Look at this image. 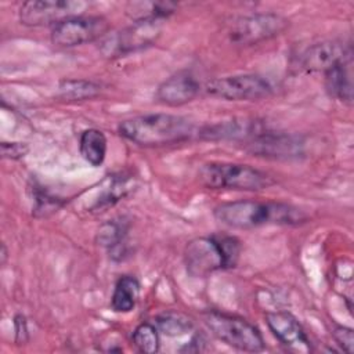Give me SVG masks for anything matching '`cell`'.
<instances>
[{
    "label": "cell",
    "mask_w": 354,
    "mask_h": 354,
    "mask_svg": "<svg viewBox=\"0 0 354 354\" xmlns=\"http://www.w3.org/2000/svg\"><path fill=\"white\" fill-rule=\"evenodd\" d=\"M213 214L221 224L238 230H252L263 225H297L307 220L303 210L289 203L254 199L224 202L214 207Z\"/></svg>",
    "instance_id": "cell-1"
},
{
    "label": "cell",
    "mask_w": 354,
    "mask_h": 354,
    "mask_svg": "<svg viewBox=\"0 0 354 354\" xmlns=\"http://www.w3.org/2000/svg\"><path fill=\"white\" fill-rule=\"evenodd\" d=\"M118 131L136 145L163 147L189 140L195 133V124L180 115L145 113L122 120Z\"/></svg>",
    "instance_id": "cell-2"
},
{
    "label": "cell",
    "mask_w": 354,
    "mask_h": 354,
    "mask_svg": "<svg viewBox=\"0 0 354 354\" xmlns=\"http://www.w3.org/2000/svg\"><path fill=\"white\" fill-rule=\"evenodd\" d=\"M239 254L241 242L235 236H199L187 243L184 264L191 277L206 278L218 270L235 267Z\"/></svg>",
    "instance_id": "cell-3"
},
{
    "label": "cell",
    "mask_w": 354,
    "mask_h": 354,
    "mask_svg": "<svg viewBox=\"0 0 354 354\" xmlns=\"http://www.w3.org/2000/svg\"><path fill=\"white\" fill-rule=\"evenodd\" d=\"M199 183L210 189L261 191L274 185V178L250 165L231 162H209L198 171Z\"/></svg>",
    "instance_id": "cell-4"
},
{
    "label": "cell",
    "mask_w": 354,
    "mask_h": 354,
    "mask_svg": "<svg viewBox=\"0 0 354 354\" xmlns=\"http://www.w3.org/2000/svg\"><path fill=\"white\" fill-rule=\"evenodd\" d=\"M202 319L212 335L230 347L246 353H259L266 348L260 329L239 315L207 310L202 314Z\"/></svg>",
    "instance_id": "cell-5"
},
{
    "label": "cell",
    "mask_w": 354,
    "mask_h": 354,
    "mask_svg": "<svg viewBox=\"0 0 354 354\" xmlns=\"http://www.w3.org/2000/svg\"><path fill=\"white\" fill-rule=\"evenodd\" d=\"M289 21L275 12H256L235 18L227 30L230 41L253 46L274 39L286 30Z\"/></svg>",
    "instance_id": "cell-6"
},
{
    "label": "cell",
    "mask_w": 354,
    "mask_h": 354,
    "mask_svg": "<svg viewBox=\"0 0 354 354\" xmlns=\"http://www.w3.org/2000/svg\"><path fill=\"white\" fill-rule=\"evenodd\" d=\"M111 25L105 17L79 14L54 25L50 39L54 46L69 48L104 39Z\"/></svg>",
    "instance_id": "cell-7"
},
{
    "label": "cell",
    "mask_w": 354,
    "mask_h": 354,
    "mask_svg": "<svg viewBox=\"0 0 354 354\" xmlns=\"http://www.w3.org/2000/svg\"><path fill=\"white\" fill-rule=\"evenodd\" d=\"M205 90L212 97L227 101H257L272 94L271 83L254 73H241L212 79Z\"/></svg>",
    "instance_id": "cell-8"
},
{
    "label": "cell",
    "mask_w": 354,
    "mask_h": 354,
    "mask_svg": "<svg viewBox=\"0 0 354 354\" xmlns=\"http://www.w3.org/2000/svg\"><path fill=\"white\" fill-rule=\"evenodd\" d=\"M86 3L69 0H29L19 7L18 18L25 26L57 25L61 21L79 15L86 8Z\"/></svg>",
    "instance_id": "cell-9"
},
{
    "label": "cell",
    "mask_w": 354,
    "mask_h": 354,
    "mask_svg": "<svg viewBox=\"0 0 354 354\" xmlns=\"http://www.w3.org/2000/svg\"><path fill=\"white\" fill-rule=\"evenodd\" d=\"M160 32V22L141 21L118 33H108L102 40V53L108 57H120L149 46Z\"/></svg>",
    "instance_id": "cell-10"
},
{
    "label": "cell",
    "mask_w": 354,
    "mask_h": 354,
    "mask_svg": "<svg viewBox=\"0 0 354 354\" xmlns=\"http://www.w3.org/2000/svg\"><path fill=\"white\" fill-rule=\"evenodd\" d=\"M351 48L340 41H321L307 47L297 59V69L306 73L326 72L332 66L348 62Z\"/></svg>",
    "instance_id": "cell-11"
},
{
    "label": "cell",
    "mask_w": 354,
    "mask_h": 354,
    "mask_svg": "<svg viewBox=\"0 0 354 354\" xmlns=\"http://www.w3.org/2000/svg\"><path fill=\"white\" fill-rule=\"evenodd\" d=\"M266 324L272 332V335L285 347L299 351H311V342L299 322V319L288 311H271L266 314Z\"/></svg>",
    "instance_id": "cell-12"
},
{
    "label": "cell",
    "mask_w": 354,
    "mask_h": 354,
    "mask_svg": "<svg viewBox=\"0 0 354 354\" xmlns=\"http://www.w3.org/2000/svg\"><path fill=\"white\" fill-rule=\"evenodd\" d=\"M199 90L201 84L189 71H178L159 84L156 100L167 106H181L194 101Z\"/></svg>",
    "instance_id": "cell-13"
},
{
    "label": "cell",
    "mask_w": 354,
    "mask_h": 354,
    "mask_svg": "<svg viewBox=\"0 0 354 354\" xmlns=\"http://www.w3.org/2000/svg\"><path fill=\"white\" fill-rule=\"evenodd\" d=\"M246 145L249 152L267 158H295L301 153L303 147L299 138L275 133L268 129L248 141Z\"/></svg>",
    "instance_id": "cell-14"
},
{
    "label": "cell",
    "mask_w": 354,
    "mask_h": 354,
    "mask_svg": "<svg viewBox=\"0 0 354 354\" xmlns=\"http://www.w3.org/2000/svg\"><path fill=\"white\" fill-rule=\"evenodd\" d=\"M267 129L256 119H232L206 126L199 134L205 140H234L248 142Z\"/></svg>",
    "instance_id": "cell-15"
},
{
    "label": "cell",
    "mask_w": 354,
    "mask_h": 354,
    "mask_svg": "<svg viewBox=\"0 0 354 354\" xmlns=\"http://www.w3.org/2000/svg\"><path fill=\"white\" fill-rule=\"evenodd\" d=\"M130 223L126 217H116L102 223L97 231V243L108 250V254L112 260L120 261L127 256Z\"/></svg>",
    "instance_id": "cell-16"
},
{
    "label": "cell",
    "mask_w": 354,
    "mask_h": 354,
    "mask_svg": "<svg viewBox=\"0 0 354 354\" xmlns=\"http://www.w3.org/2000/svg\"><path fill=\"white\" fill-rule=\"evenodd\" d=\"M348 62H342L325 72V88L328 94L346 104L353 101V79Z\"/></svg>",
    "instance_id": "cell-17"
},
{
    "label": "cell",
    "mask_w": 354,
    "mask_h": 354,
    "mask_svg": "<svg viewBox=\"0 0 354 354\" xmlns=\"http://www.w3.org/2000/svg\"><path fill=\"white\" fill-rule=\"evenodd\" d=\"M108 149V140L105 134L98 129H87L80 134L79 140V152L82 158L97 167L101 166L105 160Z\"/></svg>",
    "instance_id": "cell-18"
},
{
    "label": "cell",
    "mask_w": 354,
    "mask_h": 354,
    "mask_svg": "<svg viewBox=\"0 0 354 354\" xmlns=\"http://www.w3.org/2000/svg\"><path fill=\"white\" fill-rule=\"evenodd\" d=\"M140 296V282L133 275L120 277L111 296V307L115 313H130Z\"/></svg>",
    "instance_id": "cell-19"
},
{
    "label": "cell",
    "mask_w": 354,
    "mask_h": 354,
    "mask_svg": "<svg viewBox=\"0 0 354 354\" xmlns=\"http://www.w3.org/2000/svg\"><path fill=\"white\" fill-rule=\"evenodd\" d=\"M101 183L98 198L88 206V212H102L104 209L112 207L116 202L124 198L133 188L129 184V180L120 176H109L105 181Z\"/></svg>",
    "instance_id": "cell-20"
},
{
    "label": "cell",
    "mask_w": 354,
    "mask_h": 354,
    "mask_svg": "<svg viewBox=\"0 0 354 354\" xmlns=\"http://www.w3.org/2000/svg\"><path fill=\"white\" fill-rule=\"evenodd\" d=\"M177 10V4L171 1H136L129 3L127 15L133 22L156 21L162 22Z\"/></svg>",
    "instance_id": "cell-21"
},
{
    "label": "cell",
    "mask_w": 354,
    "mask_h": 354,
    "mask_svg": "<svg viewBox=\"0 0 354 354\" xmlns=\"http://www.w3.org/2000/svg\"><path fill=\"white\" fill-rule=\"evenodd\" d=\"M101 84L88 79H62L58 83V95L66 101H84L97 97Z\"/></svg>",
    "instance_id": "cell-22"
},
{
    "label": "cell",
    "mask_w": 354,
    "mask_h": 354,
    "mask_svg": "<svg viewBox=\"0 0 354 354\" xmlns=\"http://www.w3.org/2000/svg\"><path fill=\"white\" fill-rule=\"evenodd\" d=\"M133 344L137 347L138 351L147 353V354H153L159 351V333L158 328L149 322H142L140 324L131 335Z\"/></svg>",
    "instance_id": "cell-23"
},
{
    "label": "cell",
    "mask_w": 354,
    "mask_h": 354,
    "mask_svg": "<svg viewBox=\"0 0 354 354\" xmlns=\"http://www.w3.org/2000/svg\"><path fill=\"white\" fill-rule=\"evenodd\" d=\"M156 325L160 332L167 336H177L192 329V321L180 313H163L156 318Z\"/></svg>",
    "instance_id": "cell-24"
},
{
    "label": "cell",
    "mask_w": 354,
    "mask_h": 354,
    "mask_svg": "<svg viewBox=\"0 0 354 354\" xmlns=\"http://www.w3.org/2000/svg\"><path fill=\"white\" fill-rule=\"evenodd\" d=\"M32 192L35 216H47L53 212H57L62 205V202L58 198L50 195L46 189H41L40 187L33 185Z\"/></svg>",
    "instance_id": "cell-25"
},
{
    "label": "cell",
    "mask_w": 354,
    "mask_h": 354,
    "mask_svg": "<svg viewBox=\"0 0 354 354\" xmlns=\"http://www.w3.org/2000/svg\"><path fill=\"white\" fill-rule=\"evenodd\" d=\"M333 339L335 342L340 346V348L343 351H346L347 354L353 353V346H354V335H353V329L343 326V325H336L332 330Z\"/></svg>",
    "instance_id": "cell-26"
},
{
    "label": "cell",
    "mask_w": 354,
    "mask_h": 354,
    "mask_svg": "<svg viewBox=\"0 0 354 354\" xmlns=\"http://www.w3.org/2000/svg\"><path fill=\"white\" fill-rule=\"evenodd\" d=\"M29 151V147L25 142H1V155L7 159H21Z\"/></svg>",
    "instance_id": "cell-27"
},
{
    "label": "cell",
    "mask_w": 354,
    "mask_h": 354,
    "mask_svg": "<svg viewBox=\"0 0 354 354\" xmlns=\"http://www.w3.org/2000/svg\"><path fill=\"white\" fill-rule=\"evenodd\" d=\"M14 332H15V342L18 344H25L29 339L28 322L22 314H17L14 317Z\"/></svg>",
    "instance_id": "cell-28"
},
{
    "label": "cell",
    "mask_w": 354,
    "mask_h": 354,
    "mask_svg": "<svg viewBox=\"0 0 354 354\" xmlns=\"http://www.w3.org/2000/svg\"><path fill=\"white\" fill-rule=\"evenodd\" d=\"M6 257H7V249H6V245L3 243V245H1V264H4Z\"/></svg>",
    "instance_id": "cell-29"
}]
</instances>
